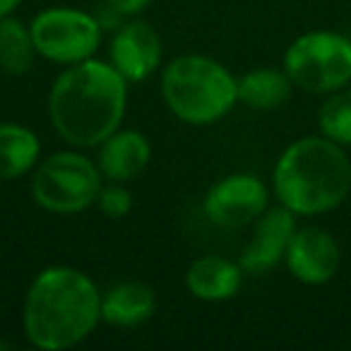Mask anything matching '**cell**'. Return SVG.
<instances>
[{
	"label": "cell",
	"mask_w": 351,
	"mask_h": 351,
	"mask_svg": "<svg viewBox=\"0 0 351 351\" xmlns=\"http://www.w3.org/2000/svg\"><path fill=\"white\" fill-rule=\"evenodd\" d=\"M128 82L111 63L87 58L68 65L49 92L53 130L73 147H99L121 128Z\"/></svg>",
	"instance_id": "cell-1"
},
{
	"label": "cell",
	"mask_w": 351,
	"mask_h": 351,
	"mask_svg": "<svg viewBox=\"0 0 351 351\" xmlns=\"http://www.w3.org/2000/svg\"><path fill=\"white\" fill-rule=\"evenodd\" d=\"M101 322V293L84 272L68 265L41 269L22 308L25 335L41 351H63L84 341Z\"/></svg>",
	"instance_id": "cell-2"
},
{
	"label": "cell",
	"mask_w": 351,
	"mask_h": 351,
	"mask_svg": "<svg viewBox=\"0 0 351 351\" xmlns=\"http://www.w3.org/2000/svg\"><path fill=\"white\" fill-rule=\"evenodd\" d=\"M279 205L296 217H315L339 207L351 191V159L325 135L291 142L272 171Z\"/></svg>",
	"instance_id": "cell-3"
},
{
	"label": "cell",
	"mask_w": 351,
	"mask_h": 351,
	"mask_svg": "<svg viewBox=\"0 0 351 351\" xmlns=\"http://www.w3.org/2000/svg\"><path fill=\"white\" fill-rule=\"evenodd\" d=\"M161 97L171 113L188 125H212L239 104L236 77L215 58L186 53L166 63Z\"/></svg>",
	"instance_id": "cell-4"
},
{
	"label": "cell",
	"mask_w": 351,
	"mask_h": 351,
	"mask_svg": "<svg viewBox=\"0 0 351 351\" xmlns=\"http://www.w3.org/2000/svg\"><path fill=\"white\" fill-rule=\"evenodd\" d=\"M101 171L80 152H56L36 164L32 173V197L46 212L77 215L97 202Z\"/></svg>",
	"instance_id": "cell-5"
},
{
	"label": "cell",
	"mask_w": 351,
	"mask_h": 351,
	"mask_svg": "<svg viewBox=\"0 0 351 351\" xmlns=\"http://www.w3.org/2000/svg\"><path fill=\"white\" fill-rule=\"evenodd\" d=\"M284 70L293 87L332 94L351 82V39L337 32H306L289 44Z\"/></svg>",
	"instance_id": "cell-6"
},
{
	"label": "cell",
	"mask_w": 351,
	"mask_h": 351,
	"mask_svg": "<svg viewBox=\"0 0 351 351\" xmlns=\"http://www.w3.org/2000/svg\"><path fill=\"white\" fill-rule=\"evenodd\" d=\"M36 53L56 65H75L94 58L104 29L97 15L75 8H49L29 22Z\"/></svg>",
	"instance_id": "cell-7"
},
{
	"label": "cell",
	"mask_w": 351,
	"mask_h": 351,
	"mask_svg": "<svg viewBox=\"0 0 351 351\" xmlns=\"http://www.w3.org/2000/svg\"><path fill=\"white\" fill-rule=\"evenodd\" d=\"M267 186L253 173L224 176L205 195V215L212 224L239 229L255 221L267 210Z\"/></svg>",
	"instance_id": "cell-8"
},
{
	"label": "cell",
	"mask_w": 351,
	"mask_h": 351,
	"mask_svg": "<svg viewBox=\"0 0 351 351\" xmlns=\"http://www.w3.org/2000/svg\"><path fill=\"white\" fill-rule=\"evenodd\" d=\"M284 263L293 279L308 287H320L337 274L341 250L330 231L320 226H303L293 234Z\"/></svg>",
	"instance_id": "cell-9"
},
{
	"label": "cell",
	"mask_w": 351,
	"mask_h": 351,
	"mask_svg": "<svg viewBox=\"0 0 351 351\" xmlns=\"http://www.w3.org/2000/svg\"><path fill=\"white\" fill-rule=\"evenodd\" d=\"M164 46L154 27L147 22H123L111 36L108 58L128 84L145 82L161 65Z\"/></svg>",
	"instance_id": "cell-10"
},
{
	"label": "cell",
	"mask_w": 351,
	"mask_h": 351,
	"mask_svg": "<svg viewBox=\"0 0 351 351\" xmlns=\"http://www.w3.org/2000/svg\"><path fill=\"white\" fill-rule=\"evenodd\" d=\"M293 234H296V215L291 210L282 205L265 210L255 219L253 239L241 253L239 265L243 267V272L258 277L277 267L287 258V248Z\"/></svg>",
	"instance_id": "cell-11"
},
{
	"label": "cell",
	"mask_w": 351,
	"mask_h": 351,
	"mask_svg": "<svg viewBox=\"0 0 351 351\" xmlns=\"http://www.w3.org/2000/svg\"><path fill=\"white\" fill-rule=\"evenodd\" d=\"M152 159V145L145 132L140 130H121L99 145L97 166L106 181L128 183L147 169Z\"/></svg>",
	"instance_id": "cell-12"
},
{
	"label": "cell",
	"mask_w": 351,
	"mask_h": 351,
	"mask_svg": "<svg viewBox=\"0 0 351 351\" xmlns=\"http://www.w3.org/2000/svg\"><path fill=\"white\" fill-rule=\"evenodd\" d=\"M243 267L221 255H205L191 263L186 272V289L197 301L219 303L239 293L243 284Z\"/></svg>",
	"instance_id": "cell-13"
},
{
	"label": "cell",
	"mask_w": 351,
	"mask_h": 351,
	"mask_svg": "<svg viewBox=\"0 0 351 351\" xmlns=\"http://www.w3.org/2000/svg\"><path fill=\"white\" fill-rule=\"evenodd\" d=\"M154 289L142 282L113 284L101 293V320L113 327H135L154 315Z\"/></svg>",
	"instance_id": "cell-14"
},
{
	"label": "cell",
	"mask_w": 351,
	"mask_h": 351,
	"mask_svg": "<svg viewBox=\"0 0 351 351\" xmlns=\"http://www.w3.org/2000/svg\"><path fill=\"white\" fill-rule=\"evenodd\" d=\"M41 142L20 123H0V181H15L36 169Z\"/></svg>",
	"instance_id": "cell-15"
},
{
	"label": "cell",
	"mask_w": 351,
	"mask_h": 351,
	"mask_svg": "<svg viewBox=\"0 0 351 351\" xmlns=\"http://www.w3.org/2000/svg\"><path fill=\"white\" fill-rule=\"evenodd\" d=\"M239 84V101L255 111H274L284 106L291 97L293 82L287 70L274 68H258L245 73L236 80Z\"/></svg>",
	"instance_id": "cell-16"
},
{
	"label": "cell",
	"mask_w": 351,
	"mask_h": 351,
	"mask_svg": "<svg viewBox=\"0 0 351 351\" xmlns=\"http://www.w3.org/2000/svg\"><path fill=\"white\" fill-rule=\"evenodd\" d=\"M36 56L29 25L10 15L0 17V70L8 75H25Z\"/></svg>",
	"instance_id": "cell-17"
},
{
	"label": "cell",
	"mask_w": 351,
	"mask_h": 351,
	"mask_svg": "<svg viewBox=\"0 0 351 351\" xmlns=\"http://www.w3.org/2000/svg\"><path fill=\"white\" fill-rule=\"evenodd\" d=\"M320 135L335 140L341 147H351V89L341 87L327 94L317 111Z\"/></svg>",
	"instance_id": "cell-18"
},
{
	"label": "cell",
	"mask_w": 351,
	"mask_h": 351,
	"mask_svg": "<svg viewBox=\"0 0 351 351\" xmlns=\"http://www.w3.org/2000/svg\"><path fill=\"white\" fill-rule=\"evenodd\" d=\"M97 205L108 219H123V217H128V212L132 210V193L128 191L123 183L111 181L108 186H101Z\"/></svg>",
	"instance_id": "cell-19"
},
{
	"label": "cell",
	"mask_w": 351,
	"mask_h": 351,
	"mask_svg": "<svg viewBox=\"0 0 351 351\" xmlns=\"http://www.w3.org/2000/svg\"><path fill=\"white\" fill-rule=\"evenodd\" d=\"M108 5H113L116 8L121 15H125V17H135V15H140L142 10H145L147 5H149L152 0H106Z\"/></svg>",
	"instance_id": "cell-20"
},
{
	"label": "cell",
	"mask_w": 351,
	"mask_h": 351,
	"mask_svg": "<svg viewBox=\"0 0 351 351\" xmlns=\"http://www.w3.org/2000/svg\"><path fill=\"white\" fill-rule=\"evenodd\" d=\"M20 3H22V0H0V17L12 15V10H15Z\"/></svg>",
	"instance_id": "cell-21"
},
{
	"label": "cell",
	"mask_w": 351,
	"mask_h": 351,
	"mask_svg": "<svg viewBox=\"0 0 351 351\" xmlns=\"http://www.w3.org/2000/svg\"><path fill=\"white\" fill-rule=\"evenodd\" d=\"M8 349V344H5V341H0V351H5Z\"/></svg>",
	"instance_id": "cell-22"
}]
</instances>
